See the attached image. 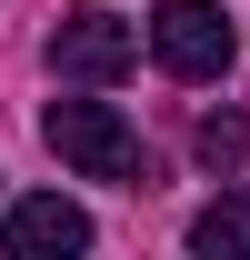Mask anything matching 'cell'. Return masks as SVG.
Masks as SVG:
<instances>
[{
	"mask_svg": "<svg viewBox=\"0 0 250 260\" xmlns=\"http://www.w3.org/2000/svg\"><path fill=\"white\" fill-rule=\"evenodd\" d=\"M50 150H60L80 180H150V160H140V130L110 110V100H50Z\"/></svg>",
	"mask_w": 250,
	"mask_h": 260,
	"instance_id": "obj_1",
	"label": "cell"
},
{
	"mask_svg": "<svg viewBox=\"0 0 250 260\" xmlns=\"http://www.w3.org/2000/svg\"><path fill=\"white\" fill-rule=\"evenodd\" d=\"M230 20H220V0H160L150 10V60L170 70V80H220L230 70Z\"/></svg>",
	"mask_w": 250,
	"mask_h": 260,
	"instance_id": "obj_2",
	"label": "cell"
},
{
	"mask_svg": "<svg viewBox=\"0 0 250 260\" xmlns=\"http://www.w3.org/2000/svg\"><path fill=\"white\" fill-rule=\"evenodd\" d=\"M130 60H140V30L120 10H60V30H50V70L60 80H120Z\"/></svg>",
	"mask_w": 250,
	"mask_h": 260,
	"instance_id": "obj_3",
	"label": "cell"
},
{
	"mask_svg": "<svg viewBox=\"0 0 250 260\" xmlns=\"http://www.w3.org/2000/svg\"><path fill=\"white\" fill-rule=\"evenodd\" d=\"M0 240H10L20 260H70V250H90V210L60 200V190H30V200L0 210Z\"/></svg>",
	"mask_w": 250,
	"mask_h": 260,
	"instance_id": "obj_4",
	"label": "cell"
},
{
	"mask_svg": "<svg viewBox=\"0 0 250 260\" xmlns=\"http://www.w3.org/2000/svg\"><path fill=\"white\" fill-rule=\"evenodd\" d=\"M190 250L200 260H250V190H220L200 220H190Z\"/></svg>",
	"mask_w": 250,
	"mask_h": 260,
	"instance_id": "obj_5",
	"label": "cell"
},
{
	"mask_svg": "<svg viewBox=\"0 0 250 260\" xmlns=\"http://www.w3.org/2000/svg\"><path fill=\"white\" fill-rule=\"evenodd\" d=\"M200 160H210V170H240L250 160V120H240V110H210V120H200Z\"/></svg>",
	"mask_w": 250,
	"mask_h": 260,
	"instance_id": "obj_6",
	"label": "cell"
}]
</instances>
